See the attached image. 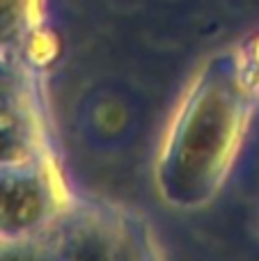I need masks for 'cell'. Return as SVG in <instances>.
Segmentation results:
<instances>
[{"mask_svg": "<svg viewBox=\"0 0 259 261\" xmlns=\"http://www.w3.org/2000/svg\"><path fill=\"white\" fill-rule=\"evenodd\" d=\"M64 206L62 184L44 151L0 167V243L41 234Z\"/></svg>", "mask_w": 259, "mask_h": 261, "instance_id": "obj_1", "label": "cell"}, {"mask_svg": "<svg viewBox=\"0 0 259 261\" xmlns=\"http://www.w3.org/2000/svg\"><path fill=\"white\" fill-rule=\"evenodd\" d=\"M37 119L30 99L0 110V167L41 153Z\"/></svg>", "mask_w": 259, "mask_h": 261, "instance_id": "obj_2", "label": "cell"}, {"mask_svg": "<svg viewBox=\"0 0 259 261\" xmlns=\"http://www.w3.org/2000/svg\"><path fill=\"white\" fill-rule=\"evenodd\" d=\"M39 21V0H0V53L14 58Z\"/></svg>", "mask_w": 259, "mask_h": 261, "instance_id": "obj_3", "label": "cell"}, {"mask_svg": "<svg viewBox=\"0 0 259 261\" xmlns=\"http://www.w3.org/2000/svg\"><path fill=\"white\" fill-rule=\"evenodd\" d=\"M21 101H28L25 76L18 71L9 55L0 53V110L21 103Z\"/></svg>", "mask_w": 259, "mask_h": 261, "instance_id": "obj_4", "label": "cell"}]
</instances>
